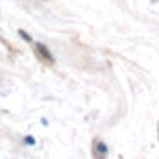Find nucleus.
<instances>
[{
    "mask_svg": "<svg viewBox=\"0 0 159 159\" xmlns=\"http://www.w3.org/2000/svg\"><path fill=\"white\" fill-rule=\"evenodd\" d=\"M35 54L39 56L46 65H54V56L50 54V50H48L43 43H35Z\"/></svg>",
    "mask_w": 159,
    "mask_h": 159,
    "instance_id": "1",
    "label": "nucleus"
},
{
    "mask_svg": "<svg viewBox=\"0 0 159 159\" xmlns=\"http://www.w3.org/2000/svg\"><path fill=\"white\" fill-rule=\"evenodd\" d=\"M94 154H98V159H102L107 154V146L102 141H94Z\"/></svg>",
    "mask_w": 159,
    "mask_h": 159,
    "instance_id": "2",
    "label": "nucleus"
},
{
    "mask_svg": "<svg viewBox=\"0 0 159 159\" xmlns=\"http://www.w3.org/2000/svg\"><path fill=\"white\" fill-rule=\"evenodd\" d=\"M19 35H20V37H22L24 41H28V43H32V37H30V35H28V34H26L24 30H19Z\"/></svg>",
    "mask_w": 159,
    "mask_h": 159,
    "instance_id": "3",
    "label": "nucleus"
},
{
    "mask_svg": "<svg viewBox=\"0 0 159 159\" xmlns=\"http://www.w3.org/2000/svg\"><path fill=\"white\" fill-rule=\"evenodd\" d=\"M24 143H26L28 146H32V144H35V139H34L32 135H28V137H24Z\"/></svg>",
    "mask_w": 159,
    "mask_h": 159,
    "instance_id": "4",
    "label": "nucleus"
}]
</instances>
